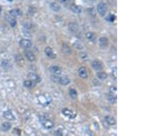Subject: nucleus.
Here are the masks:
<instances>
[{"instance_id":"2","label":"nucleus","mask_w":154,"mask_h":136,"mask_svg":"<svg viewBox=\"0 0 154 136\" xmlns=\"http://www.w3.org/2000/svg\"><path fill=\"white\" fill-rule=\"evenodd\" d=\"M40 123L45 129H52L54 126V122L45 116H40L39 119Z\"/></svg>"},{"instance_id":"23","label":"nucleus","mask_w":154,"mask_h":136,"mask_svg":"<svg viewBox=\"0 0 154 136\" xmlns=\"http://www.w3.org/2000/svg\"><path fill=\"white\" fill-rule=\"evenodd\" d=\"M11 128V123H10V122H4V123L2 124V126H1V129L3 131H8Z\"/></svg>"},{"instance_id":"28","label":"nucleus","mask_w":154,"mask_h":136,"mask_svg":"<svg viewBox=\"0 0 154 136\" xmlns=\"http://www.w3.org/2000/svg\"><path fill=\"white\" fill-rule=\"evenodd\" d=\"M63 52L65 53V54H67V55H70V54H71V50H70V48H69V47L67 46H64L63 48Z\"/></svg>"},{"instance_id":"22","label":"nucleus","mask_w":154,"mask_h":136,"mask_svg":"<svg viewBox=\"0 0 154 136\" xmlns=\"http://www.w3.org/2000/svg\"><path fill=\"white\" fill-rule=\"evenodd\" d=\"M69 28L72 32H75L79 30V27L77 24L75 23H69Z\"/></svg>"},{"instance_id":"16","label":"nucleus","mask_w":154,"mask_h":136,"mask_svg":"<svg viewBox=\"0 0 154 136\" xmlns=\"http://www.w3.org/2000/svg\"><path fill=\"white\" fill-rule=\"evenodd\" d=\"M70 79L69 78L65 77V76H62V77H59L58 83L60 84H61L62 85H67L70 83Z\"/></svg>"},{"instance_id":"31","label":"nucleus","mask_w":154,"mask_h":136,"mask_svg":"<svg viewBox=\"0 0 154 136\" xmlns=\"http://www.w3.org/2000/svg\"><path fill=\"white\" fill-rule=\"evenodd\" d=\"M115 16L114 15H112V14H110V15H109L108 17H106V20L108 21H110V22H113V21L115 20Z\"/></svg>"},{"instance_id":"19","label":"nucleus","mask_w":154,"mask_h":136,"mask_svg":"<svg viewBox=\"0 0 154 136\" xmlns=\"http://www.w3.org/2000/svg\"><path fill=\"white\" fill-rule=\"evenodd\" d=\"M105 120L109 125H115L116 124V120H115V117L111 116V115H107L105 117Z\"/></svg>"},{"instance_id":"15","label":"nucleus","mask_w":154,"mask_h":136,"mask_svg":"<svg viewBox=\"0 0 154 136\" xmlns=\"http://www.w3.org/2000/svg\"><path fill=\"white\" fill-rule=\"evenodd\" d=\"M6 19L7 20V21L8 22L9 24L12 26V27H15L16 24H17V21H16V19H15V17H12L11 15H7L6 16Z\"/></svg>"},{"instance_id":"32","label":"nucleus","mask_w":154,"mask_h":136,"mask_svg":"<svg viewBox=\"0 0 154 136\" xmlns=\"http://www.w3.org/2000/svg\"><path fill=\"white\" fill-rule=\"evenodd\" d=\"M112 75L115 78H117V67H116L112 69Z\"/></svg>"},{"instance_id":"30","label":"nucleus","mask_w":154,"mask_h":136,"mask_svg":"<svg viewBox=\"0 0 154 136\" xmlns=\"http://www.w3.org/2000/svg\"><path fill=\"white\" fill-rule=\"evenodd\" d=\"M73 46L75 47V48L78 49V50H82V49H83V46H82V45H81V44L78 41L75 42V43L73 44Z\"/></svg>"},{"instance_id":"13","label":"nucleus","mask_w":154,"mask_h":136,"mask_svg":"<svg viewBox=\"0 0 154 136\" xmlns=\"http://www.w3.org/2000/svg\"><path fill=\"white\" fill-rule=\"evenodd\" d=\"M99 44L101 48H106L108 45V41L106 37H101L99 39Z\"/></svg>"},{"instance_id":"6","label":"nucleus","mask_w":154,"mask_h":136,"mask_svg":"<svg viewBox=\"0 0 154 136\" xmlns=\"http://www.w3.org/2000/svg\"><path fill=\"white\" fill-rule=\"evenodd\" d=\"M27 78L29 80H31L32 81L35 82L36 83H39L40 81V78L38 74H36L34 73V72H30V73L28 74V75H27Z\"/></svg>"},{"instance_id":"9","label":"nucleus","mask_w":154,"mask_h":136,"mask_svg":"<svg viewBox=\"0 0 154 136\" xmlns=\"http://www.w3.org/2000/svg\"><path fill=\"white\" fill-rule=\"evenodd\" d=\"M92 67L93 68L95 71H100L102 69V65L99 61H93L92 62L91 64Z\"/></svg>"},{"instance_id":"1","label":"nucleus","mask_w":154,"mask_h":136,"mask_svg":"<svg viewBox=\"0 0 154 136\" xmlns=\"http://www.w3.org/2000/svg\"><path fill=\"white\" fill-rule=\"evenodd\" d=\"M38 103L40 104L43 106H47L48 105H49L51 101H52V98L49 96L45 94H41L38 96L37 98Z\"/></svg>"},{"instance_id":"7","label":"nucleus","mask_w":154,"mask_h":136,"mask_svg":"<svg viewBox=\"0 0 154 136\" xmlns=\"http://www.w3.org/2000/svg\"><path fill=\"white\" fill-rule=\"evenodd\" d=\"M45 53L47 55V57L50 58V59H55L56 58V55H54V53L53 52V50L50 47H47L45 49Z\"/></svg>"},{"instance_id":"3","label":"nucleus","mask_w":154,"mask_h":136,"mask_svg":"<svg viewBox=\"0 0 154 136\" xmlns=\"http://www.w3.org/2000/svg\"><path fill=\"white\" fill-rule=\"evenodd\" d=\"M97 11L101 16H104L108 11V6L105 3H100L97 6Z\"/></svg>"},{"instance_id":"27","label":"nucleus","mask_w":154,"mask_h":136,"mask_svg":"<svg viewBox=\"0 0 154 136\" xmlns=\"http://www.w3.org/2000/svg\"><path fill=\"white\" fill-rule=\"evenodd\" d=\"M97 77L101 80H105L106 78H107L108 75L105 72H99V73H97Z\"/></svg>"},{"instance_id":"17","label":"nucleus","mask_w":154,"mask_h":136,"mask_svg":"<svg viewBox=\"0 0 154 136\" xmlns=\"http://www.w3.org/2000/svg\"><path fill=\"white\" fill-rule=\"evenodd\" d=\"M25 56H26V57H27V59H28L29 61L32 62V61H35L36 57L32 52H31V51H29V50L25 51Z\"/></svg>"},{"instance_id":"12","label":"nucleus","mask_w":154,"mask_h":136,"mask_svg":"<svg viewBox=\"0 0 154 136\" xmlns=\"http://www.w3.org/2000/svg\"><path fill=\"white\" fill-rule=\"evenodd\" d=\"M50 72L55 75H60L62 72V70L58 66H52L49 67Z\"/></svg>"},{"instance_id":"26","label":"nucleus","mask_w":154,"mask_h":136,"mask_svg":"<svg viewBox=\"0 0 154 136\" xmlns=\"http://www.w3.org/2000/svg\"><path fill=\"white\" fill-rule=\"evenodd\" d=\"M2 67L4 69H8L11 67V63L8 61H3L2 63Z\"/></svg>"},{"instance_id":"35","label":"nucleus","mask_w":154,"mask_h":136,"mask_svg":"<svg viewBox=\"0 0 154 136\" xmlns=\"http://www.w3.org/2000/svg\"><path fill=\"white\" fill-rule=\"evenodd\" d=\"M58 1L60 3H62V4H65V3L67 2V1H68V0H58Z\"/></svg>"},{"instance_id":"14","label":"nucleus","mask_w":154,"mask_h":136,"mask_svg":"<svg viewBox=\"0 0 154 136\" xmlns=\"http://www.w3.org/2000/svg\"><path fill=\"white\" fill-rule=\"evenodd\" d=\"M86 37L89 41L92 42V43H96L97 41V37L94 33L93 32H88L86 34Z\"/></svg>"},{"instance_id":"29","label":"nucleus","mask_w":154,"mask_h":136,"mask_svg":"<svg viewBox=\"0 0 154 136\" xmlns=\"http://www.w3.org/2000/svg\"><path fill=\"white\" fill-rule=\"evenodd\" d=\"M110 93L112 94L115 95V96H117V89L116 87L115 86H112L110 87Z\"/></svg>"},{"instance_id":"33","label":"nucleus","mask_w":154,"mask_h":136,"mask_svg":"<svg viewBox=\"0 0 154 136\" xmlns=\"http://www.w3.org/2000/svg\"><path fill=\"white\" fill-rule=\"evenodd\" d=\"M56 135H63V132L62 131V129H58L56 131Z\"/></svg>"},{"instance_id":"25","label":"nucleus","mask_w":154,"mask_h":136,"mask_svg":"<svg viewBox=\"0 0 154 136\" xmlns=\"http://www.w3.org/2000/svg\"><path fill=\"white\" fill-rule=\"evenodd\" d=\"M69 95H70L71 98L75 99L77 96V91L75 89H71L69 90Z\"/></svg>"},{"instance_id":"8","label":"nucleus","mask_w":154,"mask_h":136,"mask_svg":"<svg viewBox=\"0 0 154 136\" xmlns=\"http://www.w3.org/2000/svg\"><path fill=\"white\" fill-rule=\"evenodd\" d=\"M78 74L82 78H86L88 77V72L86 67H81L78 69Z\"/></svg>"},{"instance_id":"36","label":"nucleus","mask_w":154,"mask_h":136,"mask_svg":"<svg viewBox=\"0 0 154 136\" xmlns=\"http://www.w3.org/2000/svg\"><path fill=\"white\" fill-rule=\"evenodd\" d=\"M2 12V8H1V6H0V13Z\"/></svg>"},{"instance_id":"21","label":"nucleus","mask_w":154,"mask_h":136,"mask_svg":"<svg viewBox=\"0 0 154 136\" xmlns=\"http://www.w3.org/2000/svg\"><path fill=\"white\" fill-rule=\"evenodd\" d=\"M107 100L112 104L116 103V102H117V96H115V95L109 93L108 96H107Z\"/></svg>"},{"instance_id":"4","label":"nucleus","mask_w":154,"mask_h":136,"mask_svg":"<svg viewBox=\"0 0 154 136\" xmlns=\"http://www.w3.org/2000/svg\"><path fill=\"white\" fill-rule=\"evenodd\" d=\"M63 115L68 117L69 119H74L77 115L74 111L71 110V109H67V108H65V109H63Z\"/></svg>"},{"instance_id":"24","label":"nucleus","mask_w":154,"mask_h":136,"mask_svg":"<svg viewBox=\"0 0 154 136\" xmlns=\"http://www.w3.org/2000/svg\"><path fill=\"white\" fill-rule=\"evenodd\" d=\"M71 10L73 11V13H76V14H79L81 13V8L79 6L73 4L71 6Z\"/></svg>"},{"instance_id":"11","label":"nucleus","mask_w":154,"mask_h":136,"mask_svg":"<svg viewBox=\"0 0 154 136\" xmlns=\"http://www.w3.org/2000/svg\"><path fill=\"white\" fill-rule=\"evenodd\" d=\"M3 115L6 119L8 120H15V115H13V113L9 110L4 111L3 113Z\"/></svg>"},{"instance_id":"18","label":"nucleus","mask_w":154,"mask_h":136,"mask_svg":"<svg viewBox=\"0 0 154 136\" xmlns=\"http://www.w3.org/2000/svg\"><path fill=\"white\" fill-rule=\"evenodd\" d=\"M36 83L35 82L32 81V80H25V81L23 82V85L25 86V87H27V88H32L34 87V86L36 85Z\"/></svg>"},{"instance_id":"34","label":"nucleus","mask_w":154,"mask_h":136,"mask_svg":"<svg viewBox=\"0 0 154 136\" xmlns=\"http://www.w3.org/2000/svg\"><path fill=\"white\" fill-rule=\"evenodd\" d=\"M80 56H81V57L82 58V59H86V58H87V55H86L85 52H81V54H80Z\"/></svg>"},{"instance_id":"5","label":"nucleus","mask_w":154,"mask_h":136,"mask_svg":"<svg viewBox=\"0 0 154 136\" xmlns=\"http://www.w3.org/2000/svg\"><path fill=\"white\" fill-rule=\"evenodd\" d=\"M19 45L21 48L25 49H28L32 46V42L29 39H21L19 42Z\"/></svg>"},{"instance_id":"20","label":"nucleus","mask_w":154,"mask_h":136,"mask_svg":"<svg viewBox=\"0 0 154 136\" xmlns=\"http://www.w3.org/2000/svg\"><path fill=\"white\" fill-rule=\"evenodd\" d=\"M50 8L52 9L53 11H54V12H58L60 10V6H59L58 4H57V3L55 2H52L49 5Z\"/></svg>"},{"instance_id":"10","label":"nucleus","mask_w":154,"mask_h":136,"mask_svg":"<svg viewBox=\"0 0 154 136\" xmlns=\"http://www.w3.org/2000/svg\"><path fill=\"white\" fill-rule=\"evenodd\" d=\"M10 15L13 17H19L22 15V11L19 9H13L10 12Z\"/></svg>"}]
</instances>
